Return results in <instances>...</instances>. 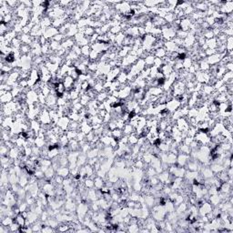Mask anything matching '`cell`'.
I'll return each instance as SVG.
<instances>
[{
    "instance_id": "cell-2",
    "label": "cell",
    "mask_w": 233,
    "mask_h": 233,
    "mask_svg": "<svg viewBox=\"0 0 233 233\" xmlns=\"http://www.w3.org/2000/svg\"><path fill=\"white\" fill-rule=\"evenodd\" d=\"M179 108H181V101H178L176 99H173L170 101L166 103V109L171 114L174 113L176 110H178Z\"/></svg>"
},
{
    "instance_id": "cell-20",
    "label": "cell",
    "mask_w": 233,
    "mask_h": 233,
    "mask_svg": "<svg viewBox=\"0 0 233 233\" xmlns=\"http://www.w3.org/2000/svg\"><path fill=\"white\" fill-rule=\"evenodd\" d=\"M35 146L38 147L39 149H42V147L47 146V142L46 139H44V137H37L35 139Z\"/></svg>"
},
{
    "instance_id": "cell-37",
    "label": "cell",
    "mask_w": 233,
    "mask_h": 233,
    "mask_svg": "<svg viewBox=\"0 0 233 233\" xmlns=\"http://www.w3.org/2000/svg\"><path fill=\"white\" fill-rule=\"evenodd\" d=\"M1 143H2V146H1V147H0V153H1V156H8L10 149L5 144V141L1 140Z\"/></svg>"
},
{
    "instance_id": "cell-30",
    "label": "cell",
    "mask_w": 233,
    "mask_h": 233,
    "mask_svg": "<svg viewBox=\"0 0 233 233\" xmlns=\"http://www.w3.org/2000/svg\"><path fill=\"white\" fill-rule=\"evenodd\" d=\"M177 156L174 153L171 152H168V158H167V163L168 165H173L177 163Z\"/></svg>"
},
{
    "instance_id": "cell-15",
    "label": "cell",
    "mask_w": 233,
    "mask_h": 233,
    "mask_svg": "<svg viewBox=\"0 0 233 233\" xmlns=\"http://www.w3.org/2000/svg\"><path fill=\"white\" fill-rule=\"evenodd\" d=\"M209 202L212 205L213 207H217L220 202L221 199L219 196V194H215V195H210L209 198Z\"/></svg>"
},
{
    "instance_id": "cell-42",
    "label": "cell",
    "mask_w": 233,
    "mask_h": 233,
    "mask_svg": "<svg viewBox=\"0 0 233 233\" xmlns=\"http://www.w3.org/2000/svg\"><path fill=\"white\" fill-rule=\"evenodd\" d=\"M112 140V137H108V136H102L100 137V142L105 146V147H109L110 146V141Z\"/></svg>"
},
{
    "instance_id": "cell-14",
    "label": "cell",
    "mask_w": 233,
    "mask_h": 233,
    "mask_svg": "<svg viewBox=\"0 0 233 233\" xmlns=\"http://www.w3.org/2000/svg\"><path fill=\"white\" fill-rule=\"evenodd\" d=\"M88 199L89 201H95V200H98L99 199V197H98V194H97V188H89L88 189Z\"/></svg>"
},
{
    "instance_id": "cell-39",
    "label": "cell",
    "mask_w": 233,
    "mask_h": 233,
    "mask_svg": "<svg viewBox=\"0 0 233 233\" xmlns=\"http://www.w3.org/2000/svg\"><path fill=\"white\" fill-rule=\"evenodd\" d=\"M69 143V140L66 134L59 137V144L61 147H67Z\"/></svg>"
},
{
    "instance_id": "cell-25",
    "label": "cell",
    "mask_w": 233,
    "mask_h": 233,
    "mask_svg": "<svg viewBox=\"0 0 233 233\" xmlns=\"http://www.w3.org/2000/svg\"><path fill=\"white\" fill-rule=\"evenodd\" d=\"M199 64V71H202V72H208L209 70V64L207 62L206 59H202L198 62Z\"/></svg>"
},
{
    "instance_id": "cell-23",
    "label": "cell",
    "mask_w": 233,
    "mask_h": 233,
    "mask_svg": "<svg viewBox=\"0 0 233 233\" xmlns=\"http://www.w3.org/2000/svg\"><path fill=\"white\" fill-rule=\"evenodd\" d=\"M167 56V51L164 47H160V48H157L155 50L154 52V57L155 58H164L165 57Z\"/></svg>"
},
{
    "instance_id": "cell-34",
    "label": "cell",
    "mask_w": 233,
    "mask_h": 233,
    "mask_svg": "<svg viewBox=\"0 0 233 233\" xmlns=\"http://www.w3.org/2000/svg\"><path fill=\"white\" fill-rule=\"evenodd\" d=\"M20 52H21V54L23 55H28L31 53V47L29 45H26V44H22V46H21V47L19 48Z\"/></svg>"
},
{
    "instance_id": "cell-12",
    "label": "cell",
    "mask_w": 233,
    "mask_h": 233,
    "mask_svg": "<svg viewBox=\"0 0 233 233\" xmlns=\"http://www.w3.org/2000/svg\"><path fill=\"white\" fill-rule=\"evenodd\" d=\"M88 157H87V154L85 153H81L79 154L78 157V160H77V166L78 168L82 167V166H85L87 163H88Z\"/></svg>"
},
{
    "instance_id": "cell-35",
    "label": "cell",
    "mask_w": 233,
    "mask_h": 233,
    "mask_svg": "<svg viewBox=\"0 0 233 233\" xmlns=\"http://www.w3.org/2000/svg\"><path fill=\"white\" fill-rule=\"evenodd\" d=\"M123 136H124V134H123V130L122 129H114L112 131V137H114V139H116V140H120V139Z\"/></svg>"
},
{
    "instance_id": "cell-49",
    "label": "cell",
    "mask_w": 233,
    "mask_h": 233,
    "mask_svg": "<svg viewBox=\"0 0 233 233\" xmlns=\"http://www.w3.org/2000/svg\"><path fill=\"white\" fill-rule=\"evenodd\" d=\"M18 208H19V210H20L21 213L24 212V211H27L29 209V206L26 201H22V202L18 205Z\"/></svg>"
},
{
    "instance_id": "cell-22",
    "label": "cell",
    "mask_w": 233,
    "mask_h": 233,
    "mask_svg": "<svg viewBox=\"0 0 233 233\" xmlns=\"http://www.w3.org/2000/svg\"><path fill=\"white\" fill-rule=\"evenodd\" d=\"M209 168H210L211 170H212V172L214 173V175L217 174V173H219V172H220V171H222V170H224L223 166H222L221 164H219V163H212V164H210Z\"/></svg>"
},
{
    "instance_id": "cell-29",
    "label": "cell",
    "mask_w": 233,
    "mask_h": 233,
    "mask_svg": "<svg viewBox=\"0 0 233 233\" xmlns=\"http://www.w3.org/2000/svg\"><path fill=\"white\" fill-rule=\"evenodd\" d=\"M79 100H80V103H81V105L83 106V107H87V106L88 105V103L90 102L91 99L88 96L87 93H85V94L81 95V96L79 97Z\"/></svg>"
},
{
    "instance_id": "cell-13",
    "label": "cell",
    "mask_w": 233,
    "mask_h": 233,
    "mask_svg": "<svg viewBox=\"0 0 233 233\" xmlns=\"http://www.w3.org/2000/svg\"><path fill=\"white\" fill-rule=\"evenodd\" d=\"M147 91L150 95H151V96H157V97L161 96L164 93V90L162 88H150Z\"/></svg>"
},
{
    "instance_id": "cell-19",
    "label": "cell",
    "mask_w": 233,
    "mask_h": 233,
    "mask_svg": "<svg viewBox=\"0 0 233 233\" xmlns=\"http://www.w3.org/2000/svg\"><path fill=\"white\" fill-rule=\"evenodd\" d=\"M19 149L17 147H13V149H11L9 150V154H8V157L11 158V160H17V158H19Z\"/></svg>"
},
{
    "instance_id": "cell-45",
    "label": "cell",
    "mask_w": 233,
    "mask_h": 233,
    "mask_svg": "<svg viewBox=\"0 0 233 233\" xmlns=\"http://www.w3.org/2000/svg\"><path fill=\"white\" fill-rule=\"evenodd\" d=\"M93 89L96 91L97 93H100L104 90V83L99 82V81H96V84L93 88Z\"/></svg>"
},
{
    "instance_id": "cell-32",
    "label": "cell",
    "mask_w": 233,
    "mask_h": 233,
    "mask_svg": "<svg viewBox=\"0 0 233 233\" xmlns=\"http://www.w3.org/2000/svg\"><path fill=\"white\" fill-rule=\"evenodd\" d=\"M99 149L98 147H93V149L89 150L87 153V157L88 158H93V157H99Z\"/></svg>"
},
{
    "instance_id": "cell-11",
    "label": "cell",
    "mask_w": 233,
    "mask_h": 233,
    "mask_svg": "<svg viewBox=\"0 0 233 233\" xmlns=\"http://www.w3.org/2000/svg\"><path fill=\"white\" fill-rule=\"evenodd\" d=\"M68 147V149H69L70 151H78V150H80V144L76 139L70 140Z\"/></svg>"
},
{
    "instance_id": "cell-10",
    "label": "cell",
    "mask_w": 233,
    "mask_h": 233,
    "mask_svg": "<svg viewBox=\"0 0 233 233\" xmlns=\"http://www.w3.org/2000/svg\"><path fill=\"white\" fill-rule=\"evenodd\" d=\"M57 175H59L64 178L69 177L70 175V169L68 167H59L57 170Z\"/></svg>"
},
{
    "instance_id": "cell-47",
    "label": "cell",
    "mask_w": 233,
    "mask_h": 233,
    "mask_svg": "<svg viewBox=\"0 0 233 233\" xmlns=\"http://www.w3.org/2000/svg\"><path fill=\"white\" fill-rule=\"evenodd\" d=\"M109 32H110V33H112V34H113V35H115V36H116L118 34H119L120 32H122L121 27H120V25H119V26H113V27H111V28H110V30H109Z\"/></svg>"
},
{
    "instance_id": "cell-18",
    "label": "cell",
    "mask_w": 233,
    "mask_h": 233,
    "mask_svg": "<svg viewBox=\"0 0 233 233\" xmlns=\"http://www.w3.org/2000/svg\"><path fill=\"white\" fill-rule=\"evenodd\" d=\"M109 95H110L109 93H108L107 91L103 90L102 92H100V93H98V95H97V98H96V100H97L98 102H100V103H102V102H105L106 100L108 99V98H109Z\"/></svg>"
},
{
    "instance_id": "cell-43",
    "label": "cell",
    "mask_w": 233,
    "mask_h": 233,
    "mask_svg": "<svg viewBox=\"0 0 233 233\" xmlns=\"http://www.w3.org/2000/svg\"><path fill=\"white\" fill-rule=\"evenodd\" d=\"M202 36H203V37H204L206 40L215 37H214V34H213V31H212V29H211V28H209V29H207V30L203 31Z\"/></svg>"
},
{
    "instance_id": "cell-31",
    "label": "cell",
    "mask_w": 233,
    "mask_h": 233,
    "mask_svg": "<svg viewBox=\"0 0 233 233\" xmlns=\"http://www.w3.org/2000/svg\"><path fill=\"white\" fill-rule=\"evenodd\" d=\"M56 174H57V172H56V170L54 168H52V166L51 167H49L47 170L45 171V178H47V179H52L53 178H54L55 176H56Z\"/></svg>"
},
{
    "instance_id": "cell-51",
    "label": "cell",
    "mask_w": 233,
    "mask_h": 233,
    "mask_svg": "<svg viewBox=\"0 0 233 233\" xmlns=\"http://www.w3.org/2000/svg\"><path fill=\"white\" fill-rule=\"evenodd\" d=\"M71 50H72L74 53H75V54H77L78 56H79V57L82 55V52H81V47H79V46H78V45H77V44L73 46V47L71 48Z\"/></svg>"
},
{
    "instance_id": "cell-41",
    "label": "cell",
    "mask_w": 233,
    "mask_h": 233,
    "mask_svg": "<svg viewBox=\"0 0 233 233\" xmlns=\"http://www.w3.org/2000/svg\"><path fill=\"white\" fill-rule=\"evenodd\" d=\"M182 64H183V68L184 69H188L190 67L192 66V64H193V61H192V59L190 58L189 57H187L183 61H182Z\"/></svg>"
},
{
    "instance_id": "cell-26",
    "label": "cell",
    "mask_w": 233,
    "mask_h": 233,
    "mask_svg": "<svg viewBox=\"0 0 233 233\" xmlns=\"http://www.w3.org/2000/svg\"><path fill=\"white\" fill-rule=\"evenodd\" d=\"M116 80H118L120 84H128V74L121 71L119 75L116 77Z\"/></svg>"
},
{
    "instance_id": "cell-5",
    "label": "cell",
    "mask_w": 233,
    "mask_h": 233,
    "mask_svg": "<svg viewBox=\"0 0 233 233\" xmlns=\"http://www.w3.org/2000/svg\"><path fill=\"white\" fill-rule=\"evenodd\" d=\"M59 32H58V29H57V28H55L54 27H49L48 28H47L45 31H44V37L47 39V40H49V39H53V37H54L56 35H58Z\"/></svg>"
},
{
    "instance_id": "cell-9",
    "label": "cell",
    "mask_w": 233,
    "mask_h": 233,
    "mask_svg": "<svg viewBox=\"0 0 233 233\" xmlns=\"http://www.w3.org/2000/svg\"><path fill=\"white\" fill-rule=\"evenodd\" d=\"M74 45H76V42H75V40H74L73 37H67L61 43L62 47H64L66 49H71Z\"/></svg>"
},
{
    "instance_id": "cell-17",
    "label": "cell",
    "mask_w": 233,
    "mask_h": 233,
    "mask_svg": "<svg viewBox=\"0 0 233 233\" xmlns=\"http://www.w3.org/2000/svg\"><path fill=\"white\" fill-rule=\"evenodd\" d=\"M13 219H14V222H17V223L20 226V228L26 227V218H24L21 213L15 216Z\"/></svg>"
},
{
    "instance_id": "cell-24",
    "label": "cell",
    "mask_w": 233,
    "mask_h": 233,
    "mask_svg": "<svg viewBox=\"0 0 233 233\" xmlns=\"http://www.w3.org/2000/svg\"><path fill=\"white\" fill-rule=\"evenodd\" d=\"M94 185H95V188L97 189H100L104 185H105V179L103 178L100 177H96L94 178Z\"/></svg>"
},
{
    "instance_id": "cell-52",
    "label": "cell",
    "mask_w": 233,
    "mask_h": 233,
    "mask_svg": "<svg viewBox=\"0 0 233 233\" xmlns=\"http://www.w3.org/2000/svg\"><path fill=\"white\" fill-rule=\"evenodd\" d=\"M20 226L17 223V222H13V223L9 226V230L10 232H16V231H19Z\"/></svg>"
},
{
    "instance_id": "cell-6",
    "label": "cell",
    "mask_w": 233,
    "mask_h": 233,
    "mask_svg": "<svg viewBox=\"0 0 233 233\" xmlns=\"http://www.w3.org/2000/svg\"><path fill=\"white\" fill-rule=\"evenodd\" d=\"M75 81L76 80H74L70 76H67L64 78V79H63V84H64V86H65V88L67 91H70L74 88V85H75Z\"/></svg>"
},
{
    "instance_id": "cell-54",
    "label": "cell",
    "mask_w": 233,
    "mask_h": 233,
    "mask_svg": "<svg viewBox=\"0 0 233 233\" xmlns=\"http://www.w3.org/2000/svg\"><path fill=\"white\" fill-rule=\"evenodd\" d=\"M205 53H206L207 57H209V56H212V55L216 54V53H218V52H217V50H216V49L208 48L207 50H205Z\"/></svg>"
},
{
    "instance_id": "cell-44",
    "label": "cell",
    "mask_w": 233,
    "mask_h": 233,
    "mask_svg": "<svg viewBox=\"0 0 233 233\" xmlns=\"http://www.w3.org/2000/svg\"><path fill=\"white\" fill-rule=\"evenodd\" d=\"M91 46L90 45H87V46H84L81 47V52H82V56L84 57H87L88 58L90 52H91Z\"/></svg>"
},
{
    "instance_id": "cell-46",
    "label": "cell",
    "mask_w": 233,
    "mask_h": 233,
    "mask_svg": "<svg viewBox=\"0 0 233 233\" xmlns=\"http://www.w3.org/2000/svg\"><path fill=\"white\" fill-rule=\"evenodd\" d=\"M127 231L129 232H137L140 231V227L137 225V223L136 224H129L127 227Z\"/></svg>"
},
{
    "instance_id": "cell-55",
    "label": "cell",
    "mask_w": 233,
    "mask_h": 233,
    "mask_svg": "<svg viewBox=\"0 0 233 233\" xmlns=\"http://www.w3.org/2000/svg\"><path fill=\"white\" fill-rule=\"evenodd\" d=\"M225 68H226L227 71H230V72H232V69H233V64H232V62L226 64V65H225Z\"/></svg>"
},
{
    "instance_id": "cell-33",
    "label": "cell",
    "mask_w": 233,
    "mask_h": 233,
    "mask_svg": "<svg viewBox=\"0 0 233 233\" xmlns=\"http://www.w3.org/2000/svg\"><path fill=\"white\" fill-rule=\"evenodd\" d=\"M139 140H140V137L134 132V133H132L131 135L129 136V144L131 145V146H134V145L137 144V142H139Z\"/></svg>"
},
{
    "instance_id": "cell-4",
    "label": "cell",
    "mask_w": 233,
    "mask_h": 233,
    "mask_svg": "<svg viewBox=\"0 0 233 233\" xmlns=\"http://www.w3.org/2000/svg\"><path fill=\"white\" fill-rule=\"evenodd\" d=\"M69 123H70V119L68 116H62V118H59L58 119V121L57 123V125L58 127H60V128L63 129V130H65L67 131L68 129V126H69Z\"/></svg>"
},
{
    "instance_id": "cell-1",
    "label": "cell",
    "mask_w": 233,
    "mask_h": 233,
    "mask_svg": "<svg viewBox=\"0 0 233 233\" xmlns=\"http://www.w3.org/2000/svg\"><path fill=\"white\" fill-rule=\"evenodd\" d=\"M227 54V52L225 53H221V54H219V53H216V54L212 55V56H209V57H207L206 60L207 62L209 64V66H214V65H218L219 61L223 58L224 56H226Z\"/></svg>"
},
{
    "instance_id": "cell-36",
    "label": "cell",
    "mask_w": 233,
    "mask_h": 233,
    "mask_svg": "<svg viewBox=\"0 0 233 233\" xmlns=\"http://www.w3.org/2000/svg\"><path fill=\"white\" fill-rule=\"evenodd\" d=\"M13 222H14V219L11 218V217H9V216H6L5 218H3L1 219V224L6 226V227H9L10 225L13 223Z\"/></svg>"
},
{
    "instance_id": "cell-21",
    "label": "cell",
    "mask_w": 233,
    "mask_h": 233,
    "mask_svg": "<svg viewBox=\"0 0 233 233\" xmlns=\"http://www.w3.org/2000/svg\"><path fill=\"white\" fill-rule=\"evenodd\" d=\"M122 130H123V134L126 135V136H129V135H131L132 133L135 132V129L129 124V122L126 123V125L124 126V128H123Z\"/></svg>"
},
{
    "instance_id": "cell-16",
    "label": "cell",
    "mask_w": 233,
    "mask_h": 233,
    "mask_svg": "<svg viewBox=\"0 0 233 233\" xmlns=\"http://www.w3.org/2000/svg\"><path fill=\"white\" fill-rule=\"evenodd\" d=\"M0 100H1V104H7L14 100V98L12 96L11 92H6L5 95L0 97Z\"/></svg>"
},
{
    "instance_id": "cell-40",
    "label": "cell",
    "mask_w": 233,
    "mask_h": 233,
    "mask_svg": "<svg viewBox=\"0 0 233 233\" xmlns=\"http://www.w3.org/2000/svg\"><path fill=\"white\" fill-rule=\"evenodd\" d=\"M83 34L85 35L86 37H90L95 34V28L91 27H86L84 29Z\"/></svg>"
},
{
    "instance_id": "cell-7",
    "label": "cell",
    "mask_w": 233,
    "mask_h": 233,
    "mask_svg": "<svg viewBox=\"0 0 233 233\" xmlns=\"http://www.w3.org/2000/svg\"><path fill=\"white\" fill-rule=\"evenodd\" d=\"M191 24H192V21L190 20L188 17H185V18L181 19V25H179V28H181V30L187 31V32H188Z\"/></svg>"
},
{
    "instance_id": "cell-3",
    "label": "cell",
    "mask_w": 233,
    "mask_h": 233,
    "mask_svg": "<svg viewBox=\"0 0 233 233\" xmlns=\"http://www.w3.org/2000/svg\"><path fill=\"white\" fill-rule=\"evenodd\" d=\"M190 160V156L187 155V154H183V153H178L177 156V165L178 167H184L187 165V163L188 162V160Z\"/></svg>"
},
{
    "instance_id": "cell-8",
    "label": "cell",
    "mask_w": 233,
    "mask_h": 233,
    "mask_svg": "<svg viewBox=\"0 0 233 233\" xmlns=\"http://www.w3.org/2000/svg\"><path fill=\"white\" fill-rule=\"evenodd\" d=\"M164 48L168 53H173L176 52L178 49V46L174 43L173 41H165Z\"/></svg>"
},
{
    "instance_id": "cell-38",
    "label": "cell",
    "mask_w": 233,
    "mask_h": 233,
    "mask_svg": "<svg viewBox=\"0 0 233 233\" xmlns=\"http://www.w3.org/2000/svg\"><path fill=\"white\" fill-rule=\"evenodd\" d=\"M84 185L87 188H95V185H94V179L90 178H84Z\"/></svg>"
},
{
    "instance_id": "cell-50",
    "label": "cell",
    "mask_w": 233,
    "mask_h": 233,
    "mask_svg": "<svg viewBox=\"0 0 233 233\" xmlns=\"http://www.w3.org/2000/svg\"><path fill=\"white\" fill-rule=\"evenodd\" d=\"M66 135L68 136V140H74L77 137V135H78V131H75V130H67L66 131Z\"/></svg>"
},
{
    "instance_id": "cell-53",
    "label": "cell",
    "mask_w": 233,
    "mask_h": 233,
    "mask_svg": "<svg viewBox=\"0 0 233 233\" xmlns=\"http://www.w3.org/2000/svg\"><path fill=\"white\" fill-rule=\"evenodd\" d=\"M162 65H164L163 63V60L161 58H155V60H154V67L160 68V67H162Z\"/></svg>"
},
{
    "instance_id": "cell-48",
    "label": "cell",
    "mask_w": 233,
    "mask_h": 233,
    "mask_svg": "<svg viewBox=\"0 0 233 233\" xmlns=\"http://www.w3.org/2000/svg\"><path fill=\"white\" fill-rule=\"evenodd\" d=\"M188 35V32H187V31H183V30H178L177 32H176V37H178V38H181V39H185Z\"/></svg>"
},
{
    "instance_id": "cell-27",
    "label": "cell",
    "mask_w": 233,
    "mask_h": 233,
    "mask_svg": "<svg viewBox=\"0 0 233 233\" xmlns=\"http://www.w3.org/2000/svg\"><path fill=\"white\" fill-rule=\"evenodd\" d=\"M154 60H155V57L154 55H149L147 56L145 58H144V62H145V65L146 67L147 68H151L154 66Z\"/></svg>"
},
{
    "instance_id": "cell-28",
    "label": "cell",
    "mask_w": 233,
    "mask_h": 233,
    "mask_svg": "<svg viewBox=\"0 0 233 233\" xmlns=\"http://www.w3.org/2000/svg\"><path fill=\"white\" fill-rule=\"evenodd\" d=\"M206 45H207L208 48L216 49L217 47H218V42H217L216 37H213V38H210V39L206 40Z\"/></svg>"
}]
</instances>
